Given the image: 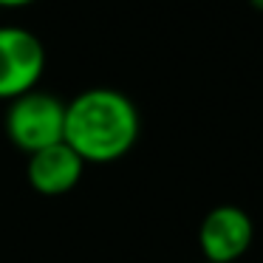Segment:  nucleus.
<instances>
[{"instance_id":"nucleus-7","label":"nucleus","mask_w":263,"mask_h":263,"mask_svg":"<svg viewBox=\"0 0 263 263\" xmlns=\"http://www.w3.org/2000/svg\"><path fill=\"white\" fill-rule=\"evenodd\" d=\"M249 6L255 9V12H260V14H263V0H249Z\"/></svg>"},{"instance_id":"nucleus-4","label":"nucleus","mask_w":263,"mask_h":263,"mask_svg":"<svg viewBox=\"0 0 263 263\" xmlns=\"http://www.w3.org/2000/svg\"><path fill=\"white\" fill-rule=\"evenodd\" d=\"M255 240V223L238 204H218L198 227V249L206 263H238Z\"/></svg>"},{"instance_id":"nucleus-8","label":"nucleus","mask_w":263,"mask_h":263,"mask_svg":"<svg viewBox=\"0 0 263 263\" xmlns=\"http://www.w3.org/2000/svg\"><path fill=\"white\" fill-rule=\"evenodd\" d=\"M204 263H206V260H204Z\"/></svg>"},{"instance_id":"nucleus-1","label":"nucleus","mask_w":263,"mask_h":263,"mask_svg":"<svg viewBox=\"0 0 263 263\" xmlns=\"http://www.w3.org/2000/svg\"><path fill=\"white\" fill-rule=\"evenodd\" d=\"M142 116L127 93L88 88L65 102V144L85 164H110L136 147Z\"/></svg>"},{"instance_id":"nucleus-5","label":"nucleus","mask_w":263,"mask_h":263,"mask_svg":"<svg viewBox=\"0 0 263 263\" xmlns=\"http://www.w3.org/2000/svg\"><path fill=\"white\" fill-rule=\"evenodd\" d=\"M85 173V161L74 153L65 142L43 147L29 156L26 161V176L34 193L40 195H65L80 184Z\"/></svg>"},{"instance_id":"nucleus-3","label":"nucleus","mask_w":263,"mask_h":263,"mask_svg":"<svg viewBox=\"0 0 263 263\" xmlns=\"http://www.w3.org/2000/svg\"><path fill=\"white\" fill-rule=\"evenodd\" d=\"M46 74V46L23 26H0V102L34 91Z\"/></svg>"},{"instance_id":"nucleus-6","label":"nucleus","mask_w":263,"mask_h":263,"mask_svg":"<svg viewBox=\"0 0 263 263\" xmlns=\"http://www.w3.org/2000/svg\"><path fill=\"white\" fill-rule=\"evenodd\" d=\"M37 0H0V9H26Z\"/></svg>"},{"instance_id":"nucleus-2","label":"nucleus","mask_w":263,"mask_h":263,"mask_svg":"<svg viewBox=\"0 0 263 263\" xmlns=\"http://www.w3.org/2000/svg\"><path fill=\"white\" fill-rule=\"evenodd\" d=\"M3 127H6L9 142L26 156L60 144L65 142V102L54 93L34 88L6 102Z\"/></svg>"}]
</instances>
